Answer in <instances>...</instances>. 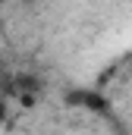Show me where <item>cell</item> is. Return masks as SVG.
<instances>
[{"mask_svg": "<svg viewBox=\"0 0 132 135\" xmlns=\"http://www.w3.org/2000/svg\"><path fill=\"white\" fill-rule=\"evenodd\" d=\"M3 119H6V101L0 98V126H3Z\"/></svg>", "mask_w": 132, "mask_h": 135, "instance_id": "cell-1", "label": "cell"}, {"mask_svg": "<svg viewBox=\"0 0 132 135\" xmlns=\"http://www.w3.org/2000/svg\"><path fill=\"white\" fill-rule=\"evenodd\" d=\"M3 3H10V0H0V6H3Z\"/></svg>", "mask_w": 132, "mask_h": 135, "instance_id": "cell-2", "label": "cell"}]
</instances>
